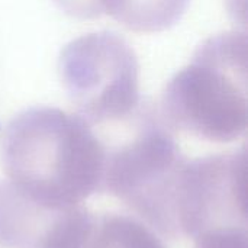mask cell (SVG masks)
<instances>
[{"instance_id":"6da1fadb","label":"cell","mask_w":248,"mask_h":248,"mask_svg":"<svg viewBox=\"0 0 248 248\" xmlns=\"http://www.w3.org/2000/svg\"><path fill=\"white\" fill-rule=\"evenodd\" d=\"M0 161L15 187L55 211L103 192L106 144L77 113L57 108L19 113L3 132Z\"/></svg>"},{"instance_id":"7a4b0ae2","label":"cell","mask_w":248,"mask_h":248,"mask_svg":"<svg viewBox=\"0 0 248 248\" xmlns=\"http://www.w3.org/2000/svg\"><path fill=\"white\" fill-rule=\"evenodd\" d=\"M160 118L167 128L209 142H232L248 125L247 38L212 36L166 86Z\"/></svg>"},{"instance_id":"3957f363","label":"cell","mask_w":248,"mask_h":248,"mask_svg":"<svg viewBox=\"0 0 248 248\" xmlns=\"http://www.w3.org/2000/svg\"><path fill=\"white\" fill-rule=\"evenodd\" d=\"M129 134L106 144L103 192L118 198L151 228L179 240L176 206L187 158L158 110L140 108L128 122Z\"/></svg>"},{"instance_id":"277c9868","label":"cell","mask_w":248,"mask_h":248,"mask_svg":"<svg viewBox=\"0 0 248 248\" xmlns=\"http://www.w3.org/2000/svg\"><path fill=\"white\" fill-rule=\"evenodd\" d=\"M58 70L77 115L93 128L121 125L141 108L138 58L116 33L74 39L61 52Z\"/></svg>"},{"instance_id":"5b68a950","label":"cell","mask_w":248,"mask_h":248,"mask_svg":"<svg viewBox=\"0 0 248 248\" xmlns=\"http://www.w3.org/2000/svg\"><path fill=\"white\" fill-rule=\"evenodd\" d=\"M247 151L187 160L177 190L180 238L247 231Z\"/></svg>"},{"instance_id":"8992f818","label":"cell","mask_w":248,"mask_h":248,"mask_svg":"<svg viewBox=\"0 0 248 248\" xmlns=\"http://www.w3.org/2000/svg\"><path fill=\"white\" fill-rule=\"evenodd\" d=\"M45 248H166L135 217L118 212H89L74 208L58 225Z\"/></svg>"},{"instance_id":"52a82bcc","label":"cell","mask_w":248,"mask_h":248,"mask_svg":"<svg viewBox=\"0 0 248 248\" xmlns=\"http://www.w3.org/2000/svg\"><path fill=\"white\" fill-rule=\"evenodd\" d=\"M73 209L46 208L22 193L9 180H0V247L45 248Z\"/></svg>"},{"instance_id":"ba28073f","label":"cell","mask_w":248,"mask_h":248,"mask_svg":"<svg viewBox=\"0 0 248 248\" xmlns=\"http://www.w3.org/2000/svg\"><path fill=\"white\" fill-rule=\"evenodd\" d=\"M190 0H54L68 16L97 19L109 16L129 31L161 32L176 25Z\"/></svg>"},{"instance_id":"9c48e42d","label":"cell","mask_w":248,"mask_h":248,"mask_svg":"<svg viewBox=\"0 0 248 248\" xmlns=\"http://www.w3.org/2000/svg\"><path fill=\"white\" fill-rule=\"evenodd\" d=\"M193 248H248V231L201 237L195 240Z\"/></svg>"}]
</instances>
